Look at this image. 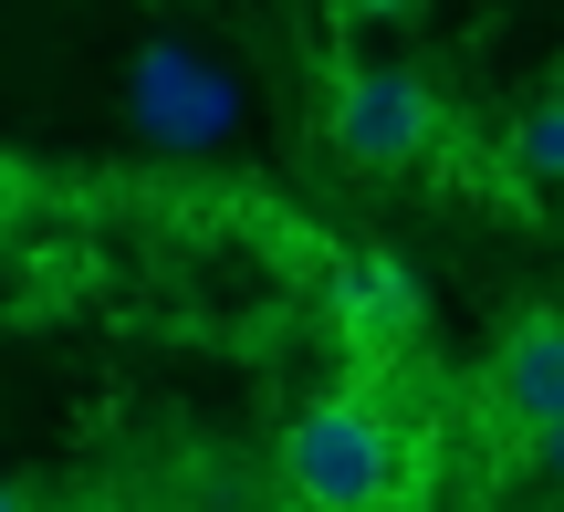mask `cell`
Returning <instances> with one entry per match:
<instances>
[{"instance_id": "cell-3", "label": "cell", "mask_w": 564, "mask_h": 512, "mask_svg": "<svg viewBox=\"0 0 564 512\" xmlns=\"http://www.w3.org/2000/svg\"><path fill=\"white\" fill-rule=\"evenodd\" d=\"M335 146L366 167H408L440 146V95H429L408 63H356L335 84Z\"/></svg>"}, {"instance_id": "cell-1", "label": "cell", "mask_w": 564, "mask_h": 512, "mask_svg": "<svg viewBox=\"0 0 564 512\" xmlns=\"http://www.w3.org/2000/svg\"><path fill=\"white\" fill-rule=\"evenodd\" d=\"M282 471H293V492L314 512H377L387 471H398V439H387V418L366 408V397H324V408L293 418Z\"/></svg>"}, {"instance_id": "cell-7", "label": "cell", "mask_w": 564, "mask_h": 512, "mask_svg": "<svg viewBox=\"0 0 564 512\" xmlns=\"http://www.w3.org/2000/svg\"><path fill=\"white\" fill-rule=\"evenodd\" d=\"M533 460H544V471L564 481V418H554V429H533Z\"/></svg>"}, {"instance_id": "cell-8", "label": "cell", "mask_w": 564, "mask_h": 512, "mask_svg": "<svg viewBox=\"0 0 564 512\" xmlns=\"http://www.w3.org/2000/svg\"><path fill=\"white\" fill-rule=\"evenodd\" d=\"M398 11H419V0H345V21H398Z\"/></svg>"}, {"instance_id": "cell-4", "label": "cell", "mask_w": 564, "mask_h": 512, "mask_svg": "<svg viewBox=\"0 0 564 512\" xmlns=\"http://www.w3.org/2000/svg\"><path fill=\"white\" fill-rule=\"evenodd\" d=\"M491 397L512 429H554L564 418V314H523L491 356Z\"/></svg>"}, {"instance_id": "cell-9", "label": "cell", "mask_w": 564, "mask_h": 512, "mask_svg": "<svg viewBox=\"0 0 564 512\" xmlns=\"http://www.w3.org/2000/svg\"><path fill=\"white\" fill-rule=\"evenodd\" d=\"M0 512H21V492H11V481H0Z\"/></svg>"}, {"instance_id": "cell-6", "label": "cell", "mask_w": 564, "mask_h": 512, "mask_svg": "<svg viewBox=\"0 0 564 512\" xmlns=\"http://www.w3.org/2000/svg\"><path fill=\"white\" fill-rule=\"evenodd\" d=\"M512 167L533 188H564V95H544L533 116H512Z\"/></svg>"}, {"instance_id": "cell-5", "label": "cell", "mask_w": 564, "mask_h": 512, "mask_svg": "<svg viewBox=\"0 0 564 512\" xmlns=\"http://www.w3.org/2000/svg\"><path fill=\"white\" fill-rule=\"evenodd\" d=\"M335 325L356 356H398L408 335H419V283H408V262H387V251H356L335 283Z\"/></svg>"}, {"instance_id": "cell-2", "label": "cell", "mask_w": 564, "mask_h": 512, "mask_svg": "<svg viewBox=\"0 0 564 512\" xmlns=\"http://www.w3.org/2000/svg\"><path fill=\"white\" fill-rule=\"evenodd\" d=\"M126 116H137L167 157H209V146L241 126V84L209 53H188V42H147L137 74H126Z\"/></svg>"}]
</instances>
